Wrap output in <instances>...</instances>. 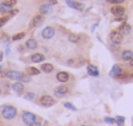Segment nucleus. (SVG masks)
<instances>
[{
    "mask_svg": "<svg viewBox=\"0 0 133 126\" xmlns=\"http://www.w3.org/2000/svg\"><path fill=\"white\" fill-rule=\"evenodd\" d=\"M0 114L3 116L4 120L11 121V120H15L17 117V109L13 105H3L0 108Z\"/></svg>",
    "mask_w": 133,
    "mask_h": 126,
    "instance_id": "f257e3e1",
    "label": "nucleus"
},
{
    "mask_svg": "<svg viewBox=\"0 0 133 126\" xmlns=\"http://www.w3.org/2000/svg\"><path fill=\"white\" fill-rule=\"evenodd\" d=\"M55 103H56V100L52 96H50V95H42L38 99V104L42 105V107H52Z\"/></svg>",
    "mask_w": 133,
    "mask_h": 126,
    "instance_id": "f03ea898",
    "label": "nucleus"
},
{
    "mask_svg": "<svg viewBox=\"0 0 133 126\" xmlns=\"http://www.w3.org/2000/svg\"><path fill=\"white\" fill-rule=\"evenodd\" d=\"M22 121H24V123H26V125H30V123H33V122H39V117H37L34 113H31V112H24L22 113Z\"/></svg>",
    "mask_w": 133,
    "mask_h": 126,
    "instance_id": "7ed1b4c3",
    "label": "nucleus"
},
{
    "mask_svg": "<svg viewBox=\"0 0 133 126\" xmlns=\"http://www.w3.org/2000/svg\"><path fill=\"white\" fill-rule=\"evenodd\" d=\"M69 94V88L66 87L65 85H60V86H57L55 90H54V96L55 98H63V96H65V95H68Z\"/></svg>",
    "mask_w": 133,
    "mask_h": 126,
    "instance_id": "20e7f679",
    "label": "nucleus"
},
{
    "mask_svg": "<svg viewBox=\"0 0 133 126\" xmlns=\"http://www.w3.org/2000/svg\"><path fill=\"white\" fill-rule=\"evenodd\" d=\"M110 39L112 42V44H116V46H120L121 42H123V35L117 31V30H112L111 34H110Z\"/></svg>",
    "mask_w": 133,
    "mask_h": 126,
    "instance_id": "39448f33",
    "label": "nucleus"
},
{
    "mask_svg": "<svg viewBox=\"0 0 133 126\" xmlns=\"http://www.w3.org/2000/svg\"><path fill=\"white\" fill-rule=\"evenodd\" d=\"M3 76L9 78V79H13V81H20V77L22 76V73L18 70H7L3 73Z\"/></svg>",
    "mask_w": 133,
    "mask_h": 126,
    "instance_id": "423d86ee",
    "label": "nucleus"
},
{
    "mask_svg": "<svg viewBox=\"0 0 133 126\" xmlns=\"http://www.w3.org/2000/svg\"><path fill=\"white\" fill-rule=\"evenodd\" d=\"M41 35H42L43 39H52V38L55 36V29L51 27V26H47V27H44V29L42 30Z\"/></svg>",
    "mask_w": 133,
    "mask_h": 126,
    "instance_id": "0eeeda50",
    "label": "nucleus"
},
{
    "mask_svg": "<svg viewBox=\"0 0 133 126\" xmlns=\"http://www.w3.org/2000/svg\"><path fill=\"white\" fill-rule=\"evenodd\" d=\"M111 13H112L115 17L125 16V8H124L123 5H112V7H111Z\"/></svg>",
    "mask_w": 133,
    "mask_h": 126,
    "instance_id": "6e6552de",
    "label": "nucleus"
},
{
    "mask_svg": "<svg viewBox=\"0 0 133 126\" xmlns=\"http://www.w3.org/2000/svg\"><path fill=\"white\" fill-rule=\"evenodd\" d=\"M117 31H119L123 36H124V35H129V34L132 33V26H130L129 24H127V22H123V24L119 26Z\"/></svg>",
    "mask_w": 133,
    "mask_h": 126,
    "instance_id": "1a4fd4ad",
    "label": "nucleus"
},
{
    "mask_svg": "<svg viewBox=\"0 0 133 126\" xmlns=\"http://www.w3.org/2000/svg\"><path fill=\"white\" fill-rule=\"evenodd\" d=\"M123 72H124V70H123V68H121V66H120L119 64H115V65L112 66L111 72H110V77H111V78H115V79H116V78H117V77H119V76H120V74L123 73Z\"/></svg>",
    "mask_w": 133,
    "mask_h": 126,
    "instance_id": "9d476101",
    "label": "nucleus"
},
{
    "mask_svg": "<svg viewBox=\"0 0 133 126\" xmlns=\"http://www.w3.org/2000/svg\"><path fill=\"white\" fill-rule=\"evenodd\" d=\"M69 78H71V76H69L68 72H57V73H56V79H57L59 82H61V83L68 82Z\"/></svg>",
    "mask_w": 133,
    "mask_h": 126,
    "instance_id": "9b49d317",
    "label": "nucleus"
},
{
    "mask_svg": "<svg viewBox=\"0 0 133 126\" xmlns=\"http://www.w3.org/2000/svg\"><path fill=\"white\" fill-rule=\"evenodd\" d=\"M120 57H121L123 61H128L129 62L130 60H133V51H130V49H123Z\"/></svg>",
    "mask_w": 133,
    "mask_h": 126,
    "instance_id": "f8f14e48",
    "label": "nucleus"
},
{
    "mask_svg": "<svg viewBox=\"0 0 133 126\" xmlns=\"http://www.w3.org/2000/svg\"><path fill=\"white\" fill-rule=\"evenodd\" d=\"M66 5L76 9V11H80V12L84 11V5L81 3H78V2H75V0H66Z\"/></svg>",
    "mask_w": 133,
    "mask_h": 126,
    "instance_id": "ddd939ff",
    "label": "nucleus"
},
{
    "mask_svg": "<svg viewBox=\"0 0 133 126\" xmlns=\"http://www.w3.org/2000/svg\"><path fill=\"white\" fill-rule=\"evenodd\" d=\"M43 21H44L43 14H37V16H34V17H33L30 26H31V27H37V26H39V25H41Z\"/></svg>",
    "mask_w": 133,
    "mask_h": 126,
    "instance_id": "4468645a",
    "label": "nucleus"
},
{
    "mask_svg": "<svg viewBox=\"0 0 133 126\" xmlns=\"http://www.w3.org/2000/svg\"><path fill=\"white\" fill-rule=\"evenodd\" d=\"M12 88H13V91H15V92H17L18 95L24 94V91H25V86H24V83H22V82H20V81H17L16 83H13Z\"/></svg>",
    "mask_w": 133,
    "mask_h": 126,
    "instance_id": "2eb2a0df",
    "label": "nucleus"
},
{
    "mask_svg": "<svg viewBox=\"0 0 133 126\" xmlns=\"http://www.w3.org/2000/svg\"><path fill=\"white\" fill-rule=\"evenodd\" d=\"M30 61H31V62H35V64H38V62H42V61H44V55H42V53H39V52H35V53H33V55L30 56Z\"/></svg>",
    "mask_w": 133,
    "mask_h": 126,
    "instance_id": "dca6fc26",
    "label": "nucleus"
},
{
    "mask_svg": "<svg viewBox=\"0 0 133 126\" xmlns=\"http://www.w3.org/2000/svg\"><path fill=\"white\" fill-rule=\"evenodd\" d=\"M88 74L91 76V77H98V76H99V70H98V68H97L95 65L89 64V65H88Z\"/></svg>",
    "mask_w": 133,
    "mask_h": 126,
    "instance_id": "f3484780",
    "label": "nucleus"
},
{
    "mask_svg": "<svg viewBox=\"0 0 133 126\" xmlns=\"http://www.w3.org/2000/svg\"><path fill=\"white\" fill-rule=\"evenodd\" d=\"M25 46H26V48H29V49H37V47H38V42H37L34 38H30V39L26 40Z\"/></svg>",
    "mask_w": 133,
    "mask_h": 126,
    "instance_id": "a211bd4d",
    "label": "nucleus"
},
{
    "mask_svg": "<svg viewBox=\"0 0 133 126\" xmlns=\"http://www.w3.org/2000/svg\"><path fill=\"white\" fill-rule=\"evenodd\" d=\"M12 12V5L7 3H0V13H11Z\"/></svg>",
    "mask_w": 133,
    "mask_h": 126,
    "instance_id": "6ab92c4d",
    "label": "nucleus"
},
{
    "mask_svg": "<svg viewBox=\"0 0 133 126\" xmlns=\"http://www.w3.org/2000/svg\"><path fill=\"white\" fill-rule=\"evenodd\" d=\"M41 70L44 72V73H52L54 65L52 64H48V62H43V64L41 65Z\"/></svg>",
    "mask_w": 133,
    "mask_h": 126,
    "instance_id": "aec40b11",
    "label": "nucleus"
},
{
    "mask_svg": "<svg viewBox=\"0 0 133 126\" xmlns=\"http://www.w3.org/2000/svg\"><path fill=\"white\" fill-rule=\"evenodd\" d=\"M68 40H69L71 43L77 44V43L81 42V35H80V34H69V35H68Z\"/></svg>",
    "mask_w": 133,
    "mask_h": 126,
    "instance_id": "412c9836",
    "label": "nucleus"
},
{
    "mask_svg": "<svg viewBox=\"0 0 133 126\" xmlns=\"http://www.w3.org/2000/svg\"><path fill=\"white\" fill-rule=\"evenodd\" d=\"M51 4H42L41 7H39V12H41V14H47V13H50L51 12Z\"/></svg>",
    "mask_w": 133,
    "mask_h": 126,
    "instance_id": "4be33fe9",
    "label": "nucleus"
},
{
    "mask_svg": "<svg viewBox=\"0 0 133 126\" xmlns=\"http://www.w3.org/2000/svg\"><path fill=\"white\" fill-rule=\"evenodd\" d=\"M39 73H41V70L37 69V68H31V66L26 68V74H29L30 77H31V76H38Z\"/></svg>",
    "mask_w": 133,
    "mask_h": 126,
    "instance_id": "5701e85b",
    "label": "nucleus"
},
{
    "mask_svg": "<svg viewBox=\"0 0 133 126\" xmlns=\"http://www.w3.org/2000/svg\"><path fill=\"white\" fill-rule=\"evenodd\" d=\"M20 82H22V83H29V82H31V77H30L29 74H26V73H22V76L20 77Z\"/></svg>",
    "mask_w": 133,
    "mask_h": 126,
    "instance_id": "b1692460",
    "label": "nucleus"
},
{
    "mask_svg": "<svg viewBox=\"0 0 133 126\" xmlns=\"http://www.w3.org/2000/svg\"><path fill=\"white\" fill-rule=\"evenodd\" d=\"M124 122H125V118L123 116H116L115 117V123L117 126H124Z\"/></svg>",
    "mask_w": 133,
    "mask_h": 126,
    "instance_id": "393cba45",
    "label": "nucleus"
},
{
    "mask_svg": "<svg viewBox=\"0 0 133 126\" xmlns=\"http://www.w3.org/2000/svg\"><path fill=\"white\" fill-rule=\"evenodd\" d=\"M9 20V16H3V17H0V27H3Z\"/></svg>",
    "mask_w": 133,
    "mask_h": 126,
    "instance_id": "a878e982",
    "label": "nucleus"
},
{
    "mask_svg": "<svg viewBox=\"0 0 133 126\" xmlns=\"http://www.w3.org/2000/svg\"><path fill=\"white\" fill-rule=\"evenodd\" d=\"M24 98H25L26 100H34V99H35V94L30 91V92H28V94H25V95H24Z\"/></svg>",
    "mask_w": 133,
    "mask_h": 126,
    "instance_id": "bb28decb",
    "label": "nucleus"
},
{
    "mask_svg": "<svg viewBox=\"0 0 133 126\" xmlns=\"http://www.w3.org/2000/svg\"><path fill=\"white\" fill-rule=\"evenodd\" d=\"M24 36H25V33H17L16 35L12 36V40H20V39H22Z\"/></svg>",
    "mask_w": 133,
    "mask_h": 126,
    "instance_id": "cd10ccee",
    "label": "nucleus"
},
{
    "mask_svg": "<svg viewBox=\"0 0 133 126\" xmlns=\"http://www.w3.org/2000/svg\"><path fill=\"white\" fill-rule=\"evenodd\" d=\"M64 107L68 108V109H71V110H77V108H76L73 104H71V103H64Z\"/></svg>",
    "mask_w": 133,
    "mask_h": 126,
    "instance_id": "c85d7f7f",
    "label": "nucleus"
},
{
    "mask_svg": "<svg viewBox=\"0 0 133 126\" xmlns=\"http://www.w3.org/2000/svg\"><path fill=\"white\" fill-rule=\"evenodd\" d=\"M125 0H110V3L114 4V5H120L121 3H124Z\"/></svg>",
    "mask_w": 133,
    "mask_h": 126,
    "instance_id": "c756f323",
    "label": "nucleus"
},
{
    "mask_svg": "<svg viewBox=\"0 0 133 126\" xmlns=\"http://www.w3.org/2000/svg\"><path fill=\"white\" fill-rule=\"evenodd\" d=\"M104 122H107V123L112 125V123H115V118H111V117H104Z\"/></svg>",
    "mask_w": 133,
    "mask_h": 126,
    "instance_id": "7c9ffc66",
    "label": "nucleus"
},
{
    "mask_svg": "<svg viewBox=\"0 0 133 126\" xmlns=\"http://www.w3.org/2000/svg\"><path fill=\"white\" fill-rule=\"evenodd\" d=\"M125 20H127V16H121V17H115V21H117V22H125Z\"/></svg>",
    "mask_w": 133,
    "mask_h": 126,
    "instance_id": "2f4dec72",
    "label": "nucleus"
},
{
    "mask_svg": "<svg viewBox=\"0 0 133 126\" xmlns=\"http://www.w3.org/2000/svg\"><path fill=\"white\" fill-rule=\"evenodd\" d=\"M4 3H7V4H9V5H15V4L17 3V0H4Z\"/></svg>",
    "mask_w": 133,
    "mask_h": 126,
    "instance_id": "473e14b6",
    "label": "nucleus"
},
{
    "mask_svg": "<svg viewBox=\"0 0 133 126\" xmlns=\"http://www.w3.org/2000/svg\"><path fill=\"white\" fill-rule=\"evenodd\" d=\"M2 39H3V42H8V40H9V38H8L7 34H3V35H2Z\"/></svg>",
    "mask_w": 133,
    "mask_h": 126,
    "instance_id": "72a5a7b5",
    "label": "nucleus"
},
{
    "mask_svg": "<svg viewBox=\"0 0 133 126\" xmlns=\"http://www.w3.org/2000/svg\"><path fill=\"white\" fill-rule=\"evenodd\" d=\"M28 126H42V123L37 121V122H33V123H30V125H28Z\"/></svg>",
    "mask_w": 133,
    "mask_h": 126,
    "instance_id": "f704fd0d",
    "label": "nucleus"
},
{
    "mask_svg": "<svg viewBox=\"0 0 133 126\" xmlns=\"http://www.w3.org/2000/svg\"><path fill=\"white\" fill-rule=\"evenodd\" d=\"M66 65H69V66H72V65H75V60H68V62H66Z\"/></svg>",
    "mask_w": 133,
    "mask_h": 126,
    "instance_id": "c9c22d12",
    "label": "nucleus"
},
{
    "mask_svg": "<svg viewBox=\"0 0 133 126\" xmlns=\"http://www.w3.org/2000/svg\"><path fill=\"white\" fill-rule=\"evenodd\" d=\"M48 2H50V4H52V5H55L57 2H56V0H48Z\"/></svg>",
    "mask_w": 133,
    "mask_h": 126,
    "instance_id": "e433bc0d",
    "label": "nucleus"
},
{
    "mask_svg": "<svg viewBox=\"0 0 133 126\" xmlns=\"http://www.w3.org/2000/svg\"><path fill=\"white\" fill-rule=\"evenodd\" d=\"M3 56H4V53H3L2 51H0V61H2V60H3Z\"/></svg>",
    "mask_w": 133,
    "mask_h": 126,
    "instance_id": "4c0bfd02",
    "label": "nucleus"
},
{
    "mask_svg": "<svg viewBox=\"0 0 133 126\" xmlns=\"http://www.w3.org/2000/svg\"><path fill=\"white\" fill-rule=\"evenodd\" d=\"M129 65H130V66H133V60H130V61H129Z\"/></svg>",
    "mask_w": 133,
    "mask_h": 126,
    "instance_id": "58836bf2",
    "label": "nucleus"
},
{
    "mask_svg": "<svg viewBox=\"0 0 133 126\" xmlns=\"http://www.w3.org/2000/svg\"><path fill=\"white\" fill-rule=\"evenodd\" d=\"M132 79H133V73L130 74V81H132Z\"/></svg>",
    "mask_w": 133,
    "mask_h": 126,
    "instance_id": "ea45409f",
    "label": "nucleus"
},
{
    "mask_svg": "<svg viewBox=\"0 0 133 126\" xmlns=\"http://www.w3.org/2000/svg\"><path fill=\"white\" fill-rule=\"evenodd\" d=\"M0 72H2V66H0Z\"/></svg>",
    "mask_w": 133,
    "mask_h": 126,
    "instance_id": "a19ab883",
    "label": "nucleus"
},
{
    "mask_svg": "<svg viewBox=\"0 0 133 126\" xmlns=\"http://www.w3.org/2000/svg\"><path fill=\"white\" fill-rule=\"evenodd\" d=\"M0 95H2V90H0Z\"/></svg>",
    "mask_w": 133,
    "mask_h": 126,
    "instance_id": "79ce46f5",
    "label": "nucleus"
},
{
    "mask_svg": "<svg viewBox=\"0 0 133 126\" xmlns=\"http://www.w3.org/2000/svg\"><path fill=\"white\" fill-rule=\"evenodd\" d=\"M81 126H86V125H81Z\"/></svg>",
    "mask_w": 133,
    "mask_h": 126,
    "instance_id": "37998d69",
    "label": "nucleus"
},
{
    "mask_svg": "<svg viewBox=\"0 0 133 126\" xmlns=\"http://www.w3.org/2000/svg\"><path fill=\"white\" fill-rule=\"evenodd\" d=\"M106 2H110V0H106Z\"/></svg>",
    "mask_w": 133,
    "mask_h": 126,
    "instance_id": "c03bdc74",
    "label": "nucleus"
}]
</instances>
